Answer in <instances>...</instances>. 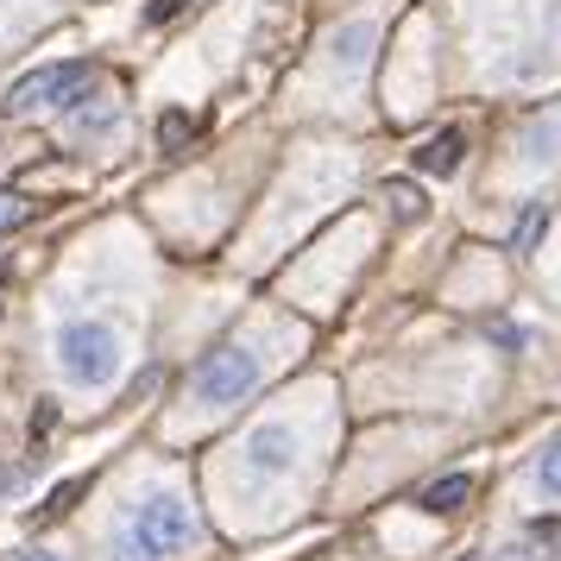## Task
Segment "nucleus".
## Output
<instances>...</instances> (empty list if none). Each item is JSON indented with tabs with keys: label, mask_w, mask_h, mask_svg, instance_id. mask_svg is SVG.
Wrapping results in <instances>:
<instances>
[{
	"label": "nucleus",
	"mask_w": 561,
	"mask_h": 561,
	"mask_svg": "<svg viewBox=\"0 0 561 561\" xmlns=\"http://www.w3.org/2000/svg\"><path fill=\"white\" fill-rule=\"evenodd\" d=\"M196 549V517L178 492H152L127 511V524L114 530V556L107 561H178Z\"/></svg>",
	"instance_id": "obj_1"
},
{
	"label": "nucleus",
	"mask_w": 561,
	"mask_h": 561,
	"mask_svg": "<svg viewBox=\"0 0 561 561\" xmlns=\"http://www.w3.org/2000/svg\"><path fill=\"white\" fill-rule=\"evenodd\" d=\"M51 354H57V373L77 391H107L121 379V366H127V334L114 322H102V316H77V322L57 329Z\"/></svg>",
	"instance_id": "obj_2"
},
{
	"label": "nucleus",
	"mask_w": 561,
	"mask_h": 561,
	"mask_svg": "<svg viewBox=\"0 0 561 561\" xmlns=\"http://www.w3.org/2000/svg\"><path fill=\"white\" fill-rule=\"evenodd\" d=\"M265 366H272L265 341H259V334H247V341L233 334V341H221V347L196 366L190 398H196V410H228V404H240V398L265 379Z\"/></svg>",
	"instance_id": "obj_3"
},
{
	"label": "nucleus",
	"mask_w": 561,
	"mask_h": 561,
	"mask_svg": "<svg viewBox=\"0 0 561 561\" xmlns=\"http://www.w3.org/2000/svg\"><path fill=\"white\" fill-rule=\"evenodd\" d=\"M82 89H89V64H51V70H38L26 77L13 95H7V114H38V107H70L82 102Z\"/></svg>",
	"instance_id": "obj_4"
},
{
	"label": "nucleus",
	"mask_w": 561,
	"mask_h": 561,
	"mask_svg": "<svg viewBox=\"0 0 561 561\" xmlns=\"http://www.w3.org/2000/svg\"><path fill=\"white\" fill-rule=\"evenodd\" d=\"M467 499H473V480H467V473H448V480H435L430 492H423V511L448 517V511H460Z\"/></svg>",
	"instance_id": "obj_5"
},
{
	"label": "nucleus",
	"mask_w": 561,
	"mask_h": 561,
	"mask_svg": "<svg viewBox=\"0 0 561 561\" xmlns=\"http://www.w3.org/2000/svg\"><path fill=\"white\" fill-rule=\"evenodd\" d=\"M284 467H290V435L259 430L253 435V473H284Z\"/></svg>",
	"instance_id": "obj_6"
},
{
	"label": "nucleus",
	"mask_w": 561,
	"mask_h": 561,
	"mask_svg": "<svg viewBox=\"0 0 561 561\" xmlns=\"http://www.w3.org/2000/svg\"><path fill=\"white\" fill-rule=\"evenodd\" d=\"M460 146H467L460 133H435L430 146L416 152V164H423V171H435V178H455V164H460Z\"/></svg>",
	"instance_id": "obj_7"
},
{
	"label": "nucleus",
	"mask_w": 561,
	"mask_h": 561,
	"mask_svg": "<svg viewBox=\"0 0 561 561\" xmlns=\"http://www.w3.org/2000/svg\"><path fill=\"white\" fill-rule=\"evenodd\" d=\"M530 485H536V499H556V505H561V435L542 448V455H536Z\"/></svg>",
	"instance_id": "obj_8"
},
{
	"label": "nucleus",
	"mask_w": 561,
	"mask_h": 561,
	"mask_svg": "<svg viewBox=\"0 0 561 561\" xmlns=\"http://www.w3.org/2000/svg\"><path fill=\"white\" fill-rule=\"evenodd\" d=\"M77 499H82V480H64V485H57V492H51V499L38 505V517H64V511L77 505Z\"/></svg>",
	"instance_id": "obj_9"
},
{
	"label": "nucleus",
	"mask_w": 561,
	"mask_h": 561,
	"mask_svg": "<svg viewBox=\"0 0 561 561\" xmlns=\"http://www.w3.org/2000/svg\"><path fill=\"white\" fill-rule=\"evenodd\" d=\"M26 215H32V203H26V196H0V233H7V228H20Z\"/></svg>",
	"instance_id": "obj_10"
},
{
	"label": "nucleus",
	"mask_w": 561,
	"mask_h": 561,
	"mask_svg": "<svg viewBox=\"0 0 561 561\" xmlns=\"http://www.w3.org/2000/svg\"><path fill=\"white\" fill-rule=\"evenodd\" d=\"M183 133H190V114H164L158 139H164V146H183Z\"/></svg>",
	"instance_id": "obj_11"
},
{
	"label": "nucleus",
	"mask_w": 561,
	"mask_h": 561,
	"mask_svg": "<svg viewBox=\"0 0 561 561\" xmlns=\"http://www.w3.org/2000/svg\"><path fill=\"white\" fill-rule=\"evenodd\" d=\"M391 203L404 208V215H416V208H423V203H416V190H410V183H391Z\"/></svg>",
	"instance_id": "obj_12"
},
{
	"label": "nucleus",
	"mask_w": 561,
	"mask_h": 561,
	"mask_svg": "<svg viewBox=\"0 0 561 561\" xmlns=\"http://www.w3.org/2000/svg\"><path fill=\"white\" fill-rule=\"evenodd\" d=\"M13 561H64V556H51V549H26V556H13Z\"/></svg>",
	"instance_id": "obj_13"
}]
</instances>
